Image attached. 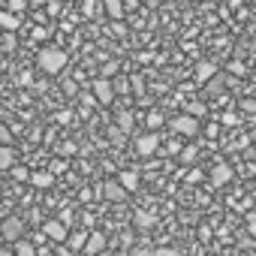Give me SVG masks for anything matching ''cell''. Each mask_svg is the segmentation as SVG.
I'll return each instance as SVG.
<instances>
[{
    "label": "cell",
    "mask_w": 256,
    "mask_h": 256,
    "mask_svg": "<svg viewBox=\"0 0 256 256\" xmlns=\"http://www.w3.org/2000/svg\"><path fill=\"white\" fill-rule=\"evenodd\" d=\"M84 244H88V235L84 232H70V238H66V247L70 250H84Z\"/></svg>",
    "instance_id": "16"
},
{
    "label": "cell",
    "mask_w": 256,
    "mask_h": 256,
    "mask_svg": "<svg viewBox=\"0 0 256 256\" xmlns=\"http://www.w3.org/2000/svg\"><path fill=\"white\" fill-rule=\"evenodd\" d=\"M106 12H108V18L120 22L124 18V4H120V0H106Z\"/></svg>",
    "instance_id": "17"
},
{
    "label": "cell",
    "mask_w": 256,
    "mask_h": 256,
    "mask_svg": "<svg viewBox=\"0 0 256 256\" xmlns=\"http://www.w3.org/2000/svg\"><path fill=\"white\" fill-rule=\"evenodd\" d=\"M28 6H30V0H6V10H10V12H16V16H22Z\"/></svg>",
    "instance_id": "20"
},
{
    "label": "cell",
    "mask_w": 256,
    "mask_h": 256,
    "mask_svg": "<svg viewBox=\"0 0 256 256\" xmlns=\"http://www.w3.org/2000/svg\"><path fill=\"white\" fill-rule=\"evenodd\" d=\"M114 70H118V64H106V66H102V78H108V76H114Z\"/></svg>",
    "instance_id": "35"
},
{
    "label": "cell",
    "mask_w": 256,
    "mask_h": 256,
    "mask_svg": "<svg viewBox=\"0 0 256 256\" xmlns=\"http://www.w3.org/2000/svg\"><path fill=\"white\" fill-rule=\"evenodd\" d=\"M220 120H223V124H226V126H238V124H241V118H238V114H235V112H226V114H223V118H220Z\"/></svg>",
    "instance_id": "28"
},
{
    "label": "cell",
    "mask_w": 256,
    "mask_h": 256,
    "mask_svg": "<svg viewBox=\"0 0 256 256\" xmlns=\"http://www.w3.org/2000/svg\"><path fill=\"white\" fill-rule=\"evenodd\" d=\"M172 130L181 133V136H196L199 133V120L193 114H178V118H172Z\"/></svg>",
    "instance_id": "3"
},
{
    "label": "cell",
    "mask_w": 256,
    "mask_h": 256,
    "mask_svg": "<svg viewBox=\"0 0 256 256\" xmlns=\"http://www.w3.org/2000/svg\"><path fill=\"white\" fill-rule=\"evenodd\" d=\"M10 172H12V178H16V181H30V175H34V172H30V169H24V166H16V169H10Z\"/></svg>",
    "instance_id": "24"
},
{
    "label": "cell",
    "mask_w": 256,
    "mask_h": 256,
    "mask_svg": "<svg viewBox=\"0 0 256 256\" xmlns=\"http://www.w3.org/2000/svg\"><path fill=\"white\" fill-rule=\"evenodd\" d=\"M0 235H4V241H22L24 235V220L22 217H6L4 223H0Z\"/></svg>",
    "instance_id": "2"
},
{
    "label": "cell",
    "mask_w": 256,
    "mask_h": 256,
    "mask_svg": "<svg viewBox=\"0 0 256 256\" xmlns=\"http://www.w3.org/2000/svg\"><path fill=\"white\" fill-rule=\"evenodd\" d=\"M64 94H66V96H76V94H78V84H76L72 78H64Z\"/></svg>",
    "instance_id": "26"
},
{
    "label": "cell",
    "mask_w": 256,
    "mask_h": 256,
    "mask_svg": "<svg viewBox=\"0 0 256 256\" xmlns=\"http://www.w3.org/2000/svg\"><path fill=\"white\" fill-rule=\"evenodd\" d=\"M133 220H136V226H139V229H151V226L157 223V217H154L151 211H136V214H133Z\"/></svg>",
    "instance_id": "15"
},
{
    "label": "cell",
    "mask_w": 256,
    "mask_h": 256,
    "mask_svg": "<svg viewBox=\"0 0 256 256\" xmlns=\"http://www.w3.org/2000/svg\"><path fill=\"white\" fill-rule=\"evenodd\" d=\"M42 232H46V238H52V241H66V238H70V226H66L64 220H46Z\"/></svg>",
    "instance_id": "6"
},
{
    "label": "cell",
    "mask_w": 256,
    "mask_h": 256,
    "mask_svg": "<svg viewBox=\"0 0 256 256\" xmlns=\"http://www.w3.org/2000/svg\"><path fill=\"white\" fill-rule=\"evenodd\" d=\"M18 28H22V16H16L10 10L0 12V30H4V34H16Z\"/></svg>",
    "instance_id": "9"
},
{
    "label": "cell",
    "mask_w": 256,
    "mask_h": 256,
    "mask_svg": "<svg viewBox=\"0 0 256 256\" xmlns=\"http://www.w3.org/2000/svg\"><path fill=\"white\" fill-rule=\"evenodd\" d=\"M34 82V76H30V70H24L22 76H18V84H30Z\"/></svg>",
    "instance_id": "36"
},
{
    "label": "cell",
    "mask_w": 256,
    "mask_h": 256,
    "mask_svg": "<svg viewBox=\"0 0 256 256\" xmlns=\"http://www.w3.org/2000/svg\"><path fill=\"white\" fill-rule=\"evenodd\" d=\"M82 12H84V16L90 18V16L96 12V0H84V4H82Z\"/></svg>",
    "instance_id": "30"
},
{
    "label": "cell",
    "mask_w": 256,
    "mask_h": 256,
    "mask_svg": "<svg viewBox=\"0 0 256 256\" xmlns=\"http://www.w3.org/2000/svg\"><path fill=\"white\" fill-rule=\"evenodd\" d=\"M214 76H217V66H214L211 60H202V64H196V84H208Z\"/></svg>",
    "instance_id": "10"
},
{
    "label": "cell",
    "mask_w": 256,
    "mask_h": 256,
    "mask_svg": "<svg viewBox=\"0 0 256 256\" xmlns=\"http://www.w3.org/2000/svg\"><path fill=\"white\" fill-rule=\"evenodd\" d=\"M190 114L193 118H202L205 114V102H190Z\"/></svg>",
    "instance_id": "31"
},
{
    "label": "cell",
    "mask_w": 256,
    "mask_h": 256,
    "mask_svg": "<svg viewBox=\"0 0 256 256\" xmlns=\"http://www.w3.org/2000/svg\"><path fill=\"white\" fill-rule=\"evenodd\" d=\"M12 46H16V36L6 34V36H4V52H12Z\"/></svg>",
    "instance_id": "34"
},
{
    "label": "cell",
    "mask_w": 256,
    "mask_h": 256,
    "mask_svg": "<svg viewBox=\"0 0 256 256\" xmlns=\"http://www.w3.org/2000/svg\"><path fill=\"white\" fill-rule=\"evenodd\" d=\"M102 247H106V235L102 232H90L88 235V244H84V253L88 256H96V253H102Z\"/></svg>",
    "instance_id": "11"
},
{
    "label": "cell",
    "mask_w": 256,
    "mask_h": 256,
    "mask_svg": "<svg viewBox=\"0 0 256 256\" xmlns=\"http://www.w3.org/2000/svg\"><path fill=\"white\" fill-rule=\"evenodd\" d=\"M64 169H66V163H60V160H54V163H52V169H48V172H54V175H60V172H64Z\"/></svg>",
    "instance_id": "37"
},
{
    "label": "cell",
    "mask_w": 256,
    "mask_h": 256,
    "mask_svg": "<svg viewBox=\"0 0 256 256\" xmlns=\"http://www.w3.org/2000/svg\"><path fill=\"white\" fill-rule=\"evenodd\" d=\"M232 181V166L229 163H217L214 169H211V184L214 187H223V184H229Z\"/></svg>",
    "instance_id": "7"
},
{
    "label": "cell",
    "mask_w": 256,
    "mask_h": 256,
    "mask_svg": "<svg viewBox=\"0 0 256 256\" xmlns=\"http://www.w3.org/2000/svg\"><path fill=\"white\" fill-rule=\"evenodd\" d=\"M0 4H6V0H0Z\"/></svg>",
    "instance_id": "43"
},
{
    "label": "cell",
    "mask_w": 256,
    "mask_h": 256,
    "mask_svg": "<svg viewBox=\"0 0 256 256\" xmlns=\"http://www.w3.org/2000/svg\"><path fill=\"white\" fill-rule=\"evenodd\" d=\"M16 166V151L10 145H0V172H6Z\"/></svg>",
    "instance_id": "13"
},
{
    "label": "cell",
    "mask_w": 256,
    "mask_h": 256,
    "mask_svg": "<svg viewBox=\"0 0 256 256\" xmlns=\"http://www.w3.org/2000/svg\"><path fill=\"white\" fill-rule=\"evenodd\" d=\"M102 193H106L108 202H124V199H126V187H124L120 181H106V184H102Z\"/></svg>",
    "instance_id": "8"
},
{
    "label": "cell",
    "mask_w": 256,
    "mask_h": 256,
    "mask_svg": "<svg viewBox=\"0 0 256 256\" xmlns=\"http://www.w3.org/2000/svg\"><path fill=\"white\" fill-rule=\"evenodd\" d=\"M48 0H30V6H46Z\"/></svg>",
    "instance_id": "42"
},
{
    "label": "cell",
    "mask_w": 256,
    "mask_h": 256,
    "mask_svg": "<svg viewBox=\"0 0 256 256\" xmlns=\"http://www.w3.org/2000/svg\"><path fill=\"white\" fill-rule=\"evenodd\" d=\"M217 90H223V76H214L208 82V94H217Z\"/></svg>",
    "instance_id": "27"
},
{
    "label": "cell",
    "mask_w": 256,
    "mask_h": 256,
    "mask_svg": "<svg viewBox=\"0 0 256 256\" xmlns=\"http://www.w3.org/2000/svg\"><path fill=\"white\" fill-rule=\"evenodd\" d=\"M145 124L157 133V126H163V114H160V112H148V120H145Z\"/></svg>",
    "instance_id": "22"
},
{
    "label": "cell",
    "mask_w": 256,
    "mask_h": 256,
    "mask_svg": "<svg viewBox=\"0 0 256 256\" xmlns=\"http://www.w3.org/2000/svg\"><path fill=\"white\" fill-rule=\"evenodd\" d=\"M36 64H40V70H42V72L58 76V72L66 66V52H64V48H58V46H46V48H40Z\"/></svg>",
    "instance_id": "1"
},
{
    "label": "cell",
    "mask_w": 256,
    "mask_h": 256,
    "mask_svg": "<svg viewBox=\"0 0 256 256\" xmlns=\"http://www.w3.org/2000/svg\"><path fill=\"white\" fill-rule=\"evenodd\" d=\"M157 148H160V136H157L154 130L136 139V154H139V157H151V154H157Z\"/></svg>",
    "instance_id": "4"
},
{
    "label": "cell",
    "mask_w": 256,
    "mask_h": 256,
    "mask_svg": "<svg viewBox=\"0 0 256 256\" xmlns=\"http://www.w3.org/2000/svg\"><path fill=\"white\" fill-rule=\"evenodd\" d=\"M133 88H136V94H139V96H142V78H139V76H136V78H133Z\"/></svg>",
    "instance_id": "39"
},
{
    "label": "cell",
    "mask_w": 256,
    "mask_h": 256,
    "mask_svg": "<svg viewBox=\"0 0 256 256\" xmlns=\"http://www.w3.org/2000/svg\"><path fill=\"white\" fill-rule=\"evenodd\" d=\"M229 72H232V76H244V64H241V60H232V64H229Z\"/></svg>",
    "instance_id": "32"
},
{
    "label": "cell",
    "mask_w": 256,
    "mask_h": 256,
    "mask_svg": "<svg viewBox=\"0 0 256 256\" xmlns=\"http://www.w3.org/2000/svg\"><path fill=\"white\" fill-rule=\"evenodd\" d=\"M118 126H120L124 133H130V130H133V114H130V112H120V114H118Z\"/></svg>",
    "instance_id": "21"
},
{
    "label": "cell",
    "mask_w": 256,
    "mask_h": 256,
    "mask_svg": "<svg viewBox=\"0 0 256 256\" xmlns=\"http://www.w3.org/2000/svg\"><path fill=\"white\" fill-rule=\"evenodd\" d=\"M118 181L126 187V193H136V190H139V172H133V169H124Z\"/></svg>",
    "instance_id": "12"
},
{
    "label": "cell",
    "mask_w": 256,
    "mask_h": 256,
    "mask_svg": "<svg viewBox=\"0 0 256 256\" xmlns=\"http://www.w3.org/2000/svg\"><path fill=\"white\" fill-rule=\"evenodd\" d=\"M30 184H36L40 190H48L54 184V172H34L30 175Z\"/></svg>",
    "instance_id": "14"
},
{
    "label": "cell",
    "mask_w": 256,
    "mask_h": 256,
    "mask_svg": "<svg viewBox=\"0 0 256 256\" xmlns=\"http://www.w3.org/2000/svg\"><path fill=\"white\" fill-rule=\"evenodd\" d=\"M16 256H36V247L22 238V241H16Z\"/></svg>",
    "instance_id": "19"
},
{
    "label": "cell",
    "mask_w": 256,
    "mask_h": 256,
    "mask_svg": "<svg viewBox=\"0 0 256 256\" xmlns=\"http://www.w3.org/2000/svg\"><path fill=\"white\" fill-rule=\"evenodd\" d=\"M154 4H160V0H154Z\"/></svg>",
    "instance_id": "44"
},
{
    "label": "cell",
    "mask_w": 256,
    "mask_h": 256,
    "mask_svg": "<svg viewBox=\"0 0 256 256\" xmlns=\"http://www.w3.org/2000/svg\"><path fill=\"white\" fill-rule=\"evenodd\" d=\"M241 108H244V112H256V100H244Z\"/></svg>",
    "instance_id": "38"
},
{
    "label": "cell",
    "mask_w": 256,
    "mask_h": 256,
    "mask_svg": "<svg viewBox=\"0 0 256 256\" xmlns=\"http://www.w3.org/2000/svg\"><path fill=\"white\" fill-rule=\"evenodd\" d=\"M60 10H64L60 0H48V4H46V12H48V16H60Z\"/></svg>",
    "instance_id": "29"
},
{
    "label": "cell",
    "mask_w": 256,
    "mask_h": 256,
    "mask_svg": "<svg viewBox=\"0 0 256 256\" xmlns=\"http://www.w3.org/2000/svg\"><path fill=\"white\" fill-rule=\"evenodd\" d=\"M94 96H96L100 106H112V100H114V84H112L108 78H96V82H94Z\"/></svg>",
    "instance_id": "5"
},
{
    "label": "cell",
    "mask_w": 256,
    "mask_h": 256,
    "mask_svg": "<svg viewBox=\"0 0 256 256\" xmlns=\"http://www.w3.org/2000/svg\"><path fill=\"white\" fill-rule=\"evenodd\" d=\"M0 256H16V250H10V247H0Z\"/></svg>",
    "instance_id": "40"
},
{
    "label": "cell",
    "mask_w": 256,
    "mask_h": 256,
    "mask_svg": "<svg viewBox=\"0 0 256 256\" xmlns=\"http://www.w3.org/2000/svg\"><path fill=\"white\" fill-rule=\"evenodd\" d=\"M12 142V136H10V130H6V126L4 124H0V145H10Z\"/></svg>",
    "instance_id": "33"
},
{
    "label": "cell",
    "mask_w": 256,
    "mask_h": 256,
    "mask_svg": "<svg viewBox=\"0 0 256 256\" xmlns=\"http://www.w3.org/2000/svg\"><path fill=\"white\" fill-rule=\"evenodd\" d=\"M54 154L66 160V157H72V154H78V145H76V142H60V145L54 148Z\"/></svg>",
    "instance_id": "18"
},
{
    "label": "cell",
    "mask_w": 256,
    "mask_h": 256,
    "mask_svg": "<svg viewBox=\"0 0 256 256\" xmlns=\"http://www.w3.org/2000/svg\"><path fill=\"white\" fill-rule=\"evenodd\" d=\"M58 256H72V250H70V247H60V250H58Z\"/></svg>",
    "instance_id": "41"
},
{
    "label": "cell",
    "mask_w": 256,
    "mask_h": 256,
    "mask_svg": "<svg viewBox=\"0 0 256 256\" xmlns=\"http://www.w3.org/2000/svg\"><path fill=\"white\" fill-rule=\"evenodd\" d=\"M108 139H112V142H114V145H120V142H124V139H126V133H124V130H120V126H108Z\"/></svg>",
    "instance_id": "25"
},
{
    "label": "cell",
    "mask_w": 256,
    "mask_h": 256,
    "mask_svg": "<svg viewBox=\"0 0 256 256\" xmlns=\"http://www.w3.org/2000/svg\"><path fill=\"white\" fill-rule=\"evenodd\" d=\"M196 157H199V148H196V145H187V148L181 151V160H184V163H193Z\"/></svg>",
    "instance_id": "23"
}]
</instances>
